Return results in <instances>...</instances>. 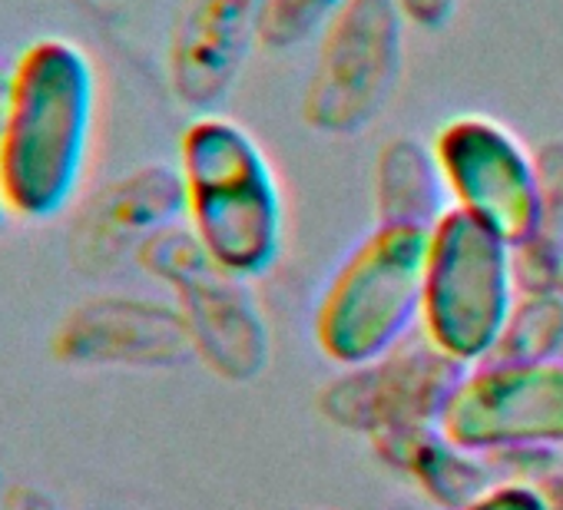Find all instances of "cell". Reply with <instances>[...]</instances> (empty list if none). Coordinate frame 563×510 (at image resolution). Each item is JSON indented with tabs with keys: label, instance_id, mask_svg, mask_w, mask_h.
Instances as JSON below:
<instances>
[{
	"label": "cell",
	"instance_id": "6da1fadb",
	"mask_svg": "<svg viewBox=\"0 0 563 510\" xmlns=\"http://www.w3.org/2000/svg\"><path fill=\"white\" fill-rule=\"evenodd\" d=\"M97 123V70L64 37L34 41L14 64L0 123V192L11 212H64L87 173Z\"/></svg>",
	"mask_w": 563,
	"mask_h": 510
},
{
	"label": "cell",
	"instance_id": "7a4b0ae2",
	"mask_svg": "<svg viewBox=\"0 0 563 510\" xmlns=\"http://www.w3.org/2000/svg\"><path fill=\"white\" fill-rule=\"evenodd\" d=\"M186 225L209 259L255 282L286 248V202L255 136L222 117L196 113L179 136Z\"/></svg>",
	"mask_w": 563,
	"mask_h": 510
},
{
	"label": "cell",
	"instance_id": "3957f363",
	"mask_svg": "<svg viewBox=\"0 0 563 510\" xmlns=\"http://www.w3.org/2000/svg\"><path fill=\"white\" fill-rule=\"evenodd\" d=\"M428 232L375 225L329 276L312 339L339 368L365 365L421 325Z\"/></svg>",
	"mask_w": 563,
	"mask_h": 510
},
{
	"label": "cell",
	"instance_id": "277c9868",
	"mask_svg": "<svg viewBox=\"0 0 563 510\" xmlns=\"http://www.w3.org/2000/svg\"><path fill=\"white\" fill-rule=\"evenodd\" d=\"M517 292L514 248L451 206L428 232L418 329L441 352L474 368L490 358Z\"/></svg>",
	"mask_w": 563,
	"mask_h": 510
},
{
	"label": "cell",
	"instance_id": "5b68a950",
	"mask_svg": "<svg viewBox=\"0 0 563 510\" xmlns=\"http://www.w3.org/2000/svg\"><path fill=\"white\" fill-rule=\"evenodd\" d=\"M408 21L395 0H345L316 41L302 90V123L332 140L365 133L405 70Z\"/></svg>",
	"mask_w": 563,
	"mask_h": 510
},
{
	"label": "cell",
	"instance_id": "8992f818",
	"mask_svg": "<svg viewBox=\"0 0 563 510\" xmlns=\"http://www.w3.org/2000/svg\"><path fill=\"white\" fill-rule=\"evenodd\" d=\"M136 263L173 289L192 352L216 375L249 381L265 368L272 342L249 282L219 269L189 225L179 222L153 235Z\"/></svg>",
	"mask_w": 563,
	"mask_h": 510
},
{
	"label": "cell",
	"instance_id": "52a82bcc",
	"mask_svg": "<svg viewBox=\"0 0 563 510\" xmlns=\"http://www.w3.org/2000/svg\"><path fill=\"white\" fill-rule=\"evenodd\" d=\"M467 365L441 352L421 329L401 339L385 355L342 368L319 395L322 414L368 441L434 428L464 381Z\"/></svg>",
	"mask_w": 563,
	"mask_h": 510
},
{
	"label": "cell",
	"instance_id": "ba28073f",
	"mask_svg": "<svg viewBox=\"0 0 563 510\" xmlns=\"http://www.w3.org/2000/svg\"><path fill=\"white\" fill-rule=\"evenodd\" d=\"M431 149L451 206L494 229L510 248L537 232V159L514 130L484 113H461L438 126Z\"/></svg>",
	"mask_w": 563,
	"mask_h": 510
},
{
	"label": "cell",
	"instance_id": "9c48e42d",
	"mask_svg": "<svg viewBox=\"0 0 563 510\" xmlns=\"http://www.w3.org/2000/svg\"><path fill=\"white\" fill-rule=\"evenodd\" d=\"M441 431L481 454L563 451V358L481 362L467 368L441 414Z\"/></svg>",
	"mask_w": 563,
	"mask_h": 510
},
{
	"label": "cell",
	"instance_id": "30bf717a",
	"mask_svg": "<svg viewBox=\"0 0 563 510\" xmlns=\"http://www.w3.org/2000/svg\"><path fill=\"white\" fill-rule=\"evenodd\" d=\"M262 0H179L169 41L166 80L179 107L216 113L235 90L255 41Z\"/></svg>",
	"mask_w": 563,
	"mask_h": 510
},
{
	"label": "cell",
	"instance_id": "8fae6325",
	"mask_svg": "<svg viewBox=\"0 0 563 510\" xmlns=\"http://www.w3.org/2000/svg\"><path fill=\"white\" fill-rule=\"evenodd\" d=\"M186 219L183 179L176 166L146 163L136 166L113 182H107L90 202L80 209L70 248L74 259L103 273L120 266L123 259H136L140 248L169 225Z\"/></svg>",
	"mask_w": 563,
	"mask_h": 510
},
{
	"label": "cell",
	"instance_id": "7c38bea8",
	"mask_svg": "<svg viewBox=\"0 0 563 510\" xmlns=\"http://www.w3.org/2000/svg\"><path fill=\"white\" fill-rule=\"evenodd\" d=\"M57 348L87 365H176L196 355L179 309L136 296H100L77 306Z\"/></svg>",
	"mask_w": 563,
	"mask_h": 510
},
{
	"label": "cell",
	"instance_id": "4fadbf2b",
	"mask_svg": "<svg viewBox=\"0 0 563 510\" xmlns=\"http://www.w3.org/2000/svg\"><path fill=\"white\" fill-rule=\"evenodd\" d=\"M372 451L441 510H461L504 484L487 454L454 444L441 424L375 437Z\"/></svg>",
	"mask_w": 563,
	"mask_h": 510
},
{
	"label": "cell",
	"instance_id": "5bb4252c",
	"mask_svg": "<svg viewBox=\"0 0 563 510\" xmlns=\"http://www.w3.org/2000/svg\"><path fill=\"white\" fill-rule=\"evenodd\" d=\"M372 209L375 225L434 229V222L451 209V196L428 143L401 133L378 146L372 163Z\"/></svg>",
	"mask_w": 563,
	"mask_h": 510
},
{
	"label": "cell",
	"instance_id": "9a60e30c",
	"mask_svg": "<svg viewBox=\"0 0 563 510\" xmlns=\"http://www.w3.org/2000/svg\"><path fill=\"white\" fill-rule=\"evenodd\" d=\"M563 352V292H517L487 362H550Z\"/></svg>",
	"mask_w": 563,
	"mask_h": 510
},
{
	"label": "cell",
	"instance_id": "2e32d148",
	"mask_svg": "<svg viewBox=\"0 0 563 510\" xmlns=\"http://www.w3.org/2000/svg\"><path fill=\"white\" fill-rule=\"evenodd\" d=\"M345 0H262L255 41L268 54L299 51L325 31Z\"/></svg>",
	"mask_w": 563,
	"mask_h": 510
},
{
	"label": "cell",
	"instance_id": "e0dca14e",
	"mask_svg": "<svg viewBox=\"0 0 563 510\" xmlns=\"http://www.w3.org/2000/svg\"><path fill=\"white\" fill-rule=\"evenodd\" d=\"M461 510H547L543 494L530 484H497L494 490H487L484 497H477L474 503L461 507Z\"/></svg>",
	"mask_w": 563,
	"mask_h": 510
},
{
	"label": "cell",
	"instance_id": "ac0fdd59",
	"mask_svg": "<svg viewBox=\"0 0 563 510\" xmlns=\"http://www.w3.org/2000/svg\"><path fill=\"white\" fill-rule=\"evenodd\" d=\"M395 4L405 14L408 27H418V31H444L454 21L461 0H395Z\"/></svg>",
	"mask_w": 563,
	"mask_h": 510
},
{
	"label": "cell",
	"instance_id": "d6986e66",
	"mask_svg": "<svg viewBox=\"0 0 563 510\" xmlns=\"http://www.w3.org/2000/svg\"><path fill=\"white\" fill-rule=\"evenodd\" d=\"M537 490L543 494L547 510H563V467H556L553 474H547V477L537 484Z\"/></svg>",
	"mask_w": 563,
	"mask_h": 510
},
{
	"label": "cell",
	"instance_id": "ffe728a7",
	"mask_svg": "<svg viewBox=\"0 0 563 510\" xmlns=\"http://www.w3.org/2000/svg\"><path fill=\"white\" fill-rule=\"evenodd\" d=\"M11 80H14V64H4V60H0V123H4V113H8Z\"/></svg>",
	"mask_w": 563,
	"mask_h": 510
},
{
	"label": "cell",
	"instance_id": "44dd1931",
	"mask_svg": "<svg viewBox=\"0 0 563 510\" xmlns=\"http://www.w3.org/2000/svg\"><path fill=\"white\" fill-rule=\"evenodd\" d=\"M8 212H11V209H8V202H4V192H0V222H4Z\"/></svg>",
	"mask_w": 563,
	"mask_h": 510
}]
</instances>
